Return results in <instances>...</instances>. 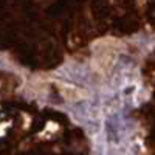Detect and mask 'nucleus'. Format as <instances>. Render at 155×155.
Instances as JSON below:
<instances>
[{"label":"nucleus","instance_id":"nucleus-1","mask_svg":"<svg viewBox=\"0 0 155 155\" xmlns=\"http://www.w3.org/2000/svg\"><path fill=\"white\" fill-rule=\"evenodd\" d=\"M113 61H115V51L110 50L109 47H102L98 53L95 54L93 59V65L99 73H106L110 70V67L113 65Z\"/></svg>","mask_w":155,"mask_h":155},{"label":"nucleus","instance_id":"nucleus-2","mask_svg":"<svg viewBox=\"0 0 155 155\" xmlns=\"http://www.w3.org/2000/svg\"><path fill=\"white\" fill-rule=\"evenodd\" d=\"M56 87L59 90V93L67 101H79V99H84L87 96L85 90L76 87V85H70L65 82H56Z\"/></svg>","mask_w":155,"mask_h":155}]
</instances>
